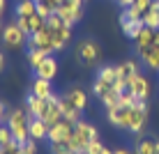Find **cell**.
Wrapping results in <instances>:
<instances>
[{
	"instance_id": "20",
	"label": "cell",
	"mask_w": 159,
	"mask_h": 154,
	"mask_svg": "<svg viewBox=\"0 0 159 154\" xmlns=\"http://www.w3.org/2000/svg\"><path fill=\"white\" fill-rule=\"evenodd\" d=\"M97 78L104 81V83H108V85H116L118 81H120V76H118V64H102L99 69H97Z\"/></svg>"
},
{
	"instance_id": "13",
	"label": "cell",
	"mask_w": 159,
	"mask_h": 154,
	"mask_svg": "<svg viewBox=\"0 0 159 154\" xmlns=\"http://www.w3.org/2000/svg\"><path fill=\"white\" fill-rule=\"evenodd\" d=\"M32 71H35L37 78L56 81V76H58V71H60V62H58V58H56V55H46V58L42 60L39 67H35Z\"/></svg>"
},
{
	"instance_id": "38",
	"label": "cell",
	"mask_w": 159,
	"mask_h": 154,
	"mask_svg": "<svg viewBox=\"0 0 159 154\" xmlns=\"http://www.w3.org/2000/svg\"><path fill=\"white\" fill-rule=\"evenodd\" d=\"M136 0H120V7H131Z\"/></svg>"
},
{
	"instance_id": "3",
	"label": "cell",
	"mask_w": 159,
	"mask_h": 154,
	"mask_svg": "<svg viewBox=\"0 0 159 154\" xmlns=\"http://www.w3.org/2000/svg\"><path fill=\"white\" fill-rule=\"evenodd\" d=\"M97 138H99V131H97V126L90 124V122H85V120H81V122L74 124V138L69 140L67 145L72 147L74 152L83 154L85 147H88V143H92V140H97Z\"/></svg>"
},
{
	"instance_id": "14",
	"label": "cell",
	"mask_w": 159,
	"mask_h": 154,
	"mask_svg": "<svg viewBox=\"0 0 159 154\" xmlns=\"http://www.w3.org/2000/svg\"><path fill=\"white\" fill-rule=\"evenodd\" d=\"M23 106L30 113V117H44V113L48 108V99H39V97L32 95V92H28L25 99H23Z\"/></svg>"
},
{
	"instance_id": "27",
	"label": "cell",
	"mask_w": 159,
	"mask_h": 154,
	"mask_svg": "<svg viewBox=\"0 0 159 154\" xmlns=\"http://www.w3.org/2000/svg\"><path fill=\"white\" fill-rule=\"evenodd\" d=\"M48 150H51V154H79V152H74L67 143H51Z\"/></svg>"
},
{
	"instance_id": "34",
	"label": "cell",
	"mask_w": 159,
	"mask_h": 154,
	"mask_svg": "<svg viewBox=\"0 0 159 154\" xmlns=\"http://www.w3.org/2000/svg\"><path fill=\"white\" fill-rule=\"evenodd\" d=\"M19 143H9V145H2L0 147V154H19Z\"/></svg>"
},
{
	"instance_id": "6",
	"label": "cell",
	"mask_w": 159,
	"mask_h": 154,
	"mask_svg": "<svg viewBox=\"0 0 159 154\" xmlns=\"http://www.w3.org/2000/svg\"><path fill=\"white\" fill-rule=\"evenodd\" d=\"M56 14L65 21V23L76 25V23H81L83 16H85V2L83 0H62V5L58 7Z\"/></svg>"
},
{
	"instance_id": "25",
	"label": "cell",
	"mask_w": 159,
	"mask_h": 154,
	"mask_svg": "<svg viewBox=\"0 0 159 154\" xmlns=\"http://www.w3.org/2000/svg\"><path fill=\"white\" fill-rule=\"evenodd\" d=\"M14 14H16V19H19V16H32V14H37V2H35V0H19L16 7H14Z\"/></svg>"
},
{
	"instance_id": "18",
	"label": "cell",
	"mask_w": 159,
	"mask_h": 154,
	"mask_svg": "<svg viewBox=\"0 0 159 154\" xmlns=\"http://www.w3.org/2000/svg\"><path fill=\"white\" fill-rule=\"evenodd\" d=\"M118 23H120V28H122V35L127 37V39L134 42L136 37H139V32L143 30V19L141 21H127V19H122V16H118Z\"/></svg>"
},
{
	"instance_id": "36",
	"label": "cell",
	"mask_w": 159,
	"mask_h": 154,
	"mask_svg": "<svg viewBox=\"0 0 159 154\" xmlns=\"http://www.w3.org/2000/svg\"><path fill=\"white\" fill-rule=\"evenodd\" d=\"M5 67H7V58H5L2 48H0V74H2V71H5Z\"/></svg>"
},
{
	"instance_id": "15",
	"label": "cell",
	"mask_w": 159,
	"mask_h": 154,
	"mask_svg": "<svg viewBox=\"0 0 159 154\" xmlns=\"http://www.w3.org/2000/svg\"><path fill=\"white\" fill-rule=\"evenodd\" d=\"M16 23L21 25V28L25 30V35H32V32H39V30H44L46 28V19L44 16H39V14H32V16H19L16 19Z\"/></svg>"
},
{
	"instance_id": "4",
	"label": "cell",
	"mask_w": 159,
	"mask_h": 154,
	"mask_svg": "<svg viewBox=\"0 0 159 154\" xmlns=\"http://www.w3.org/2000/svg\"><path fill=\"white\" fill-rule=\"evenodd\" d=\"M46 28L51 30V35H53L56 51H65V48L69 46V42H72V30H74V25L65 23L58 14H53V16H48V19H46Z\"/></svg>"
},
{
	"instance_id": "5",
	"label": "cell",
	"mask_w": 159,
	"mask_h": 154,
	"mask_svg": "<svg viewBox=\"0 0 159 154\" xmlns=\"http://www.w3.org/2000/svg\"><path fill=\"white\" fill-rule=\"evenodd\" d=\"M0 42H2V46L9 48V51H19V48L28 46V35H25V30L21 28L16 21H9V23H5V28H2Z\"/></svg>"
},
{
	"instance_id": "24",
	"label": "cell",
	"mask_w": 159,
	"mask_h": 154,
	"mask_svg": "<svg viewBox=\"0 0 159 154\" xmlns=\"http://www.w3.org/2000/svg\"><path fill=\"white\" fill-rule=\"evenodd\" d=\"M111 90H113V85H108V83H104V81H99L97 76L92 78V85H90V95L95 97V99H99V101H102V99L106 97Z\"/></svg>"
},
{
	"instance_id": "8",
	"label": "cell",
	"mask_w": 159,
	"mask_h": 154,
	"mask_svg": "<svg viewBox=\"0 0 159 154\" xmlns=\"http://www.w3.org/2000/svg\"><path fill=\"white\" fill-rule=\"evenodd\" d=\"M127 87L136 95V99H145V101H148L150 95H152V81H150V76H148V74H143V71H139V74L131 76Z\"/></svg>"
},
{
	"instance_id": "44",
	"label": "cell",
	"mask_w": 159,
	"mask_h": 154,
	"mask_svg": "<svg viewBox=\"0 0 159 154\" xmlns=\"http://www.w3.org/2000/svg\"><path fill=\"white\" fill-rule=\"evenodd\" d=\"M113 2H116V5H120V0H113Z\"/></svg>"
},
{
	"instance_id": "39",
	"label": "cell",
	"mask_w": 159,
	"mask_h": 154,
	"mask_svg": "<svg viewBox=\"0 0 159 154\" xmlns=\"http://www.w3.org/2000/svg\"><path fill=\"white\" fill-rule=\"evenodd\" d=\"M5 9H7V0H0V16L5 14Z\"/></svg>"
},
{
	"instance_id": "35",
	"label": "cell",
	"mask_w": 159,
	"mask_h": 154,
	"mask_svg": "<svg viewBox=\"0 0 159 154\" xmlns=\"http://www.w3.org/2000/svg\"><path fill=\"white\" fill-rule=\"evenodd\" d=\"M7 113H9L7 103H5V101H0V124H5V120H7Z\"/></svg>"
},
{
	"instance_id": "19",
	"label": "cell",
	"mask_w": 159,
	"mask_h": 154,
	"mask_svg": "<svg viewBox=\"0 0 159 154\" xmlns=\"http://www.w3.org/2000/svg\"><path fill=\"white\" fill-rule=\"evenodd\" d=\"M30 138L32 140H48V124L42 117H30Z\"/></svg>"
},
{
	"instance_id": "22",
	"label": "cell",
	"mask_w": 159,
	"mask_h": 154,
	"mask_svg": "<svg viewBox=\"0 0 159 154\" xmlns=\"http://www.w3.org/2000/svg\"><path fill=\"white\" fill-rule=\"evenodd\" d=\"M141 67H139V62L136 60H122V62L118 64V76L125 81V83H129V78L134 74H139Z\"/></svg>"
},
{
	"instance_id": "29",
	"label": "cell",
	"mask_w": 159,
	"mask_h": 154,
	"mask_svg": "<svg viewBox=\"0 0 159 154\" xmlns=\"http://www.w3.org/2000/svg\"><path fill=\"white\" fill-rule=\"evenodd\" d=\"M9 143H16L12 129L7 124H0V145H9Z\"/></svg>"
},
{
	"instance_id": "37",
	"label": "cell",
	"mask_w": 159,
	"mask_h": 154,
	"mask_svg": "<svg viewBox=\"0 0 159 154\" xmlns=\"http://www.w3.org/2000/svg\"><path fill=\"white\" fill-rule=\"evenodd\" d=\"M113 154H134V150H127V147H116Z\"/></svg>"
},
{
	"instance_id": "43",
	"label": "cell",
	"mask_w": 159,
	"mask_h": 154,
	"mask_svg": "<svg viewBox=\"0 0 159 154\" xmlns=\"http://www.w3.org/2000/svg\"><path fill=\"white\" fill-rule=\"evenodd\" d=\"M2 28H5V25H2V16H0V35H2Z\"/></svg>"
},
{
	"instance_id": "23",
	"label": "cell",
	"mask_w": 159,
	"mask_h": 154,
	"mask_svg": "<svg viewBox=\"0 0 159 154\" xmlns=\"http://www.w3.org/2000/svg\"><path fill=\"white\" fill-rule=\"evenodd\" d=\"M143 25L145 28H152V30H159V0H155L152 7L143 14Z\"/></svg>"
},
{
	"instance_id": "1",
	"label": "cell",
	"mask_w": 159,
	"mask_h": 154,
	"mask_svg": "<svg viewBox=\"0 0 159 154\" xmlns=\"http://www.w3.org/2000/svg\"><path fill=\"white\" fill-rule=\"evenodd\" d=\"M5 124L12 129L14 140L19 143V145H23V143L30 140V113L25 111V106H21V108H9Z\"/></svg>"
},
{
	"instance_id": "11",
	"label": "cell",
	"mask_w": 159,
	"mask_h": 154,
	"mask_svg": "<svg viewBox=\"0 0 159 154\" xmlns=\"http://www.w3.org/2000/svg\"><path fill=\"white\" fill-rule=\"evenodd\" d=\"M145 124H148V106H131L127 131L139 136V134H143V131H145Z\"/></svg>"
},
{
	"instance_id": "46",
	"label": "cell",
	"mask_w": 159,
	"mask_h": 154,
	"mask_svg": "<svg viewBox=\"0 0 159 154\" xmlns=\"http://www.w3.org/2000/svg\"><path fill=\"white\" fill-rule=\"evenodd\" d=\"M0 147H2V145H0Z\"/></svg>"
},
{
	"instance_id": "2",
	"label": "cell",
	"mask_w": 159,
	"mask_h": 154,
	"mask_svg": "<svg viewBox=\"0 0 159 154\" xmlns=\"http://www.w3.org/2000/svg\"><path fill=\"white\" fill-rule=\"evenodd\" d=\"M74 58L81 67H95L102 60V46L97 44L92 37H83V39L76 42L74 46Z\"/></svg>"
},
{
	"instance_id": "42",
	"label": "cell",
	"mask_w": 159,
	"mask_h": 154,
	"mask_svg": "<svg viewBox=\"0 0 159 154\" xmlns=\"http://www.w3.org/2000/svg\"><path fill=\"white\" fill-rule=\"evenodd\" d=\"M155 46H159V30H157V37H155Z\"/></svg>"
},
{
	"instance_id": "16",
	"label": "cell",
	"mask_w": 159,
	"mask_h": 154,
	"mask_svg": "<svg viewBox=\"0 0 159 154\" xmlns=\"http://www.w3.org/2000/svg\"><path fill=\"white\" fill-rule=\"evenodd\" d=\"M136 55L143 60V67L148 71H159V46L141 48V51H136Z\"/></svg>"
},
{
	"instance_id": "12",
	"label": "cell",
	"mask_w": 159,
	"mask_h": 154,
	"mask_svg": "<svg viewBox=\"0 0 159 154\" xmlns=\"http://www.w3.org/2000/svg\"><path fill=\"white\" fill-rule=\"evenodd\" d=\"M129 113H131V108H127V106H113V108H106V120H108V124H111V126L127 131V126H129Z\"/></svg>"
},
{
	"instance_id": "32",
	"label": "cell",
	"mask_w": 159,
	"mask_h": 154,
	"mask_svg": "<svg viewBox=\"0 0 159 154\" xmlns=\"http://www.w3.org/2000/svg\"><path fill=\"white\" fill-rule=\"evenodd\" d=\"M35 2H39V5H44V7H48L51 12H58V7L62 5V0H35Z\"/></svg>"
},
{
	"instance_id": "30",
	"label": "cell",
	"mask_w": 159,
	"mask_h": 154,
	"mask_svg": "<svg viewBox=\"0 0 159 154\" xmlns=\"http://www.w3.org/2000/svg\"><path fill=\"white\" fill-rule=\"evenodd\" d=\"M134 101H136V95L129 90V87H125V90H122V95H120V106H127V108H131V106H134Z\"/></svg>"
},
{
	"instance_id": "41",
	"label": "cell",
	"mask_w": 159,
	"mask_h": 154,
	"mask_svg": "<svg viewBox=\"0 0 159 154\" xmlns=\"http://www.w3.org/2000/svg\"><path fill=\"white\" fill-rule=\"evenodd\" d=\"M152 138H155V147H157V154H159V138L157 136H152Z\"/></svg>"
},
{
	"instance_id": "28",
	"label": "cell",
	"mask_w": 159,
	"mask_h": 154,
	"mask_svg": "<svg viewBox=\"0 0 159 154\" xmlns=\"http://www.w3.org/2000/svg\"><path fill=\"white\" fill-rule=\"evenodd\" d=\"M25 58H28V64L35 69V67H39V64H42V60L46 58V53H44V51H28V55H25Z\"/></svg>"
},
{
	"instance_id": "31",
	"label": "cell",
	"mask_w": 159,
	"mask_h": 154,
	"mask_svg": "<svg viewBox=\"0 0 159 154\" xmlns=\"http://www.w3.org/2000/svg\"><path fill=\"white\" fill-rule=\"evenodd\" d=\"M102 150H104V143L97 138V140L88 143V147H85V152H83V154H102Z\"/></svg>"
},
{
	"instance_id": "7",
	"label": "cell",
	"mask_w": 159,
	"mask_h": 154,
	"mask_svg": "<svg viewBox=\"0 0 159 154\" xmlns=\"http://www.w3.org/2000/svg\"><path fill=\"white\" fill-rule=\"evenodd\" d=\"M28 51H44L46 55H53L56 53V44H53V35L48 28H44L39 32H32L28 37Z\"/></svg>"
},
{
	"instance_id": "17",
	"label": "cell",
	"mask_w": 159,
	"mask_h": 154,
	"mask_svg": "<svg viewBox=\"0 0 159 154\" xmlns=\"http://www.w3.org/2000/svg\"><path fill=\"white\" fill-rule=\"evenodd\" d=\"M30 92L35 97H39V99H51L56 92H53V81H46V78H32V83H30Z\"/></svg>"
},
{
	"instance_id": "40",
	"label": "cell",
	"mask_w": 159,
	"mask_h": 154,
	"mask_svg": "<svg viewBox=\"0 0 159 154\" xmlns=\"http://www.w3.org/2000/svg\"><path fill=\"white\" fill-rule=\"evenodd\" d=\"M102 154H113V150H111V147H106V145H104V150H102Z\"/></svg>"
},
{
	"instance_id": "9",
	"label": "cell",
	"mask_w": 159,
	"mask_h": 154,
	"mask_svg": "<svg viewBox=\"0 0 159 154\" xmlns=\"http://www.w3.org/2000/svg\"><path fill=\"white\" fill-rule=\"evenodd\" d=\"M88 99H90V95H88L83 87H69V90H65L60 95V103H67V106L76 108V111H85Z\"/></svg>"
},
{
	"instance_id": "10",
	"label": "cell",
	"mask_w": 159,
	"mask_h": 154,
	"mask_svg": "<svg viewBox=\"0 0 159 154\" xmlns=\"http://www.w3.org/2000/svg\"><path fill=\"white\" fill-rule=\"evenodd\" d=\"M74 138V124L67 120H60V122L48 126V143H69Z\"/></svg>"
},
{
	"instance_id": "45",
	"label": "cell",
	"mask_w": 159,
	"mask_h": 154,
	"mask_svg": "<svg viewBox=\"0 0 159 154\" xmlns=\"http://www.w3.org/2000/svg\"><path fill=\"white\" fill-rule=\"evenodd\" d=\"M83 2H88V0H83Z\"/></svg>"
},
{
	"instance_id": "21",
	"label": "cell",
	"mask_w": 159,
	"mask_h": 154,
	"mask_svg": "<svg viewBox=\"0 0 159 154\" xmlns=\"http://www.w3.org/2000/svg\"><path fill=\"white\" fill-rule=\"evenodd\" d=\"M155 37H157V30H152V28H145L143 25V30L139 32V37L134 39V46H136V51H141V48H150V46H155Z\"/></svg>"
},
{
	"instance_id": "33",
	"label": "cell",
	"mask_w": 159,
	"mask_h": 154,
	"mask_svg": "<svg viewBox=\"0 0 159 154\" xmlns=\"http://www.w3.org/2000/svg\"><path fill=\"white\" fill-rule=\"evenodd\" d=\"M152 2H155V0H136V2H134V7H136V9H139V12H141V14H145V12H148V9H150V7H152Z\"/></svg>"
},
{
	"instance_id": "26",
	"label": "cell",
	"mask_w": 159,
	"mask_h": 154,
	"mask_svg": "<svg viewBox=\"0 0 159 154\" xmlns=\"http://www.w3.org/2000/svg\"><path fill=\"white\" fill-rule=\"evenodd\" d=\"M134 154H157L155 138H139L134 147Z\"/></svg>"
}]
</instances>
